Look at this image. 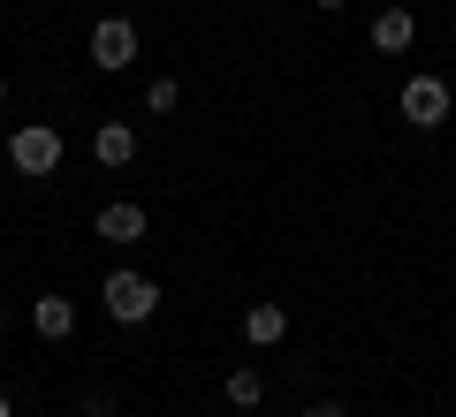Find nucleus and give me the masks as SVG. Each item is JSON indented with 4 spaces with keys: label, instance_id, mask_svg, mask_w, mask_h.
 <instances>
[{
    "label": "nucleus",
    "instance_id": "f257e3e1",
    "mask_svg": "<svg viewBox=\"0 0 456 417\" xmlns=\"http://www.w3.org/2000/svg\"><path fill=\"white\" fill-rule=\"evenodd\" d=\"M8 160H16V175L46 182L53 167H61V129H53V122H23L16 137H8Z\"/></svg>",
    "mask_w": 456,
    "mask_h": 417
},
{
    "label": "nucleus",
    "instance_id": "f03ea898",
    "mask_svg": "<svg viewBox=\"0 0 456 417\" xmlns=\"http://www.w3.org/2000/svg\"><path fill=\"white\" fill-rule=\"evenodd\" d=\"M107 319H122V326H145L152 311H160V289H152L145 273H107Z\"/></svg>",
    "mask_w": 456,
    "mask_h": 417
},
{
    "label": "nucleus",
    "instance_id": "7ed1b4c3",
    "mask_svg": "<svg viewBox=\"0 0 456 417\" xmlns=\"http://www.w3.org/2000/svg\"><path fill=\"white\" fill-rule=\"evenodd\" d=\"M92 61L107 68V76H114V68H130L137 61V23L130 16H99L92 23Z\"/></svg>",
    "mask_w": 456,
    "mask_h": 417
},
{
    "label": "nucleus",
    "instance_id": "20e7f679",
    "mask_svg": "<svg viewBox=\"0 0 456 417\" xmlns=\"http://www.w3.org/2000/svg\"><path fill=\"white\" fill-rule=\"evenodd\" d=\"M403 122H411V129L449 122V84H441V76H411V84H403Z\"/></svg>",
    "mask_w": 456,
    "mask_h": 417
},
{
    "label": "nucleus",
    "instance_id": "39448f33",
    "mask_svg": "<svg viewBox=\"0 0 456 417\" xmlns=\"http://www.w3.org/2000/svg\"><path fill=\"white\" fill-rule=\"evenodd\" d=\"M92 160H99V167H130V160H137V129H130V122H99V129H92Z\"/></svg>",
    "mask_w": 456,
    "mask_h": 417
},
{
    "label": "nucleus",
    "instance_id": "423d86ee",
    "mask_svg": "<svg viewBox=\"0 0 456 417\" xmlns=\"http://www.w3.org/2000/svg\"><path fill=\"white\" fill-rule=\"evenodd\" d=\"M31 326H38L46 341H69V334H77V304H69V296H38V304H31Z\"/></svg>",
    "mask_w": 456,
    "mask_h": 417
},
{
    "label": "nucleus",
    "instance_id": "0eeeda50",
    "mask_svg": "<svg viewBox=\"0 0 456 417\" xmlns=\"http://www.w3.org/2000/svg\"><path fill=\"white\" fill-rule=\"evenodd\" d=\"M145 236V205H99V243H137Z\"/></svg>",
    "mask_w": 456,
    "mask_h": 417
},
{
    "label": "nucleus",
    "instance_id": "6e6552de",
    "mask_svg": "<svg viewBox=\"0 0 456 417\" xmlns=\"http://www.w3.org/2000/svg\"><path fill=\"white\" fill-rule=\"evenodd\" d=\"M411 38H419V23H411V8H380V16H373V46H380V53H403Z\"/></svg>",
    "mask_w": 456,
    "mask_h": 417
},
{
    "label": "nucleus",
    "instance_id": "1a4fd4ad",
    "mask_svg": "<svg viewBox=\"0 0 456 417\" xmlns=\"http://www.w3.org/2000/svg\"><path fill=\"white\" fill-rule=\"evenodd\" d=\"M244 334L251 341H281V334H289V311H281V304H251L244 311Z\"/></svg>",
    "mask_w": 456,
    "mask_h": 417
},
{
    "label": "nucleus",
    "instance_id": "9d476101",
    "mask_svg": "<svg viewBox=\"0 0 456 417\" xmlns=\"http://www.w3.org/2000/svg\"><path fill=\"white\" fill-rule=\"evenodd\" d=\"M259 395H266V380H259L251 365H236V372H228V402H236V410H259Z\"/></svg>",
    "mask_w": 456,
    "mask_h": 417
},
{
    "label": "nucleus",
    "instance_id": "9b49d317",
    "mask_svg": "<svg viewBox=\"0 0 456 417\" xmlns=\"http://www.w3.org/2000/svg\"><path fill=\"white\" fill-rule=\"evenodd\" d=\"M175 99H183V92H175V76H160V84L145 92V107H152V114H175Z\"/></svg>",
    "mask_w": 456,
    "mask_h": 417
},
{
    "label": "nucleus",
    "instance_id": "f8f14e48",
    "mask_svg": "<svg viewBox=\"0 0 456 417\" xmlns=\"http://www.w3.org/2000/svg\"><path fill=\"white\" fill-rule=\"evenodd\" d=\"M312 8H327V16H342V8H350V0H312Z\"/></svg>",
    "mask_w": 456,
    "mask_h": 417
},
{
    "label": "nucleus",
    "instance_id": "ddd939ff",
    "mask_svg": "<svg viewBox=\"0 0 456 417\" xmlns=\"http://www.w3.org/2000/svg\"><path fill=\"white\" fill-rule=\"evenodd\" d=\"M0 417H16V402H8V395H0Z\"/></svg>",
    "mask_w": 456,
    "mask_h": 417
},
{
    "label": "nucleus",
    "instance_id": "4468645a",
    "mask_svg": "<svg viewBox=\"0 0 456 417\" xmlns=\"http://www.w3.org/2000/svg\"><path fill=\"white\" fill-rule=\"evenodd\" d=\"M0 99H8V84H0Z\"/></svg>",
    "mask_w": 456,
    "mask_h": 417
}]
</instances>
